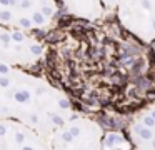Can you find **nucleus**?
Instances as JSON below:
<instances>
[{
	"instance_id": "1",
	"label": "nucleus",
	"mask_w": 155,
	"mask_h": 150,
	"mask_svg": "<svg viewBox=\"0 0 155 150\" xmlns=\"http://www.w3.org/2000/svg\"><path fill=\"white\" fill-rule=\"evenodd\" d=\"M77 20L65 43L72 62L70 97L90 108L132 117L155 100V55L118 22L115 12L98 20Z\"/></svg>"
},
{
	"instance_id": "2",
	"label": "nucleus",
	"mask_w": 155,
	"mask_h": 150,
	"mask_svg": "<svg viewBox=\"0 0 155 150\" xmlns=\"http://www.w3.org/2000/svg\"><path fill=\"white\" fill-rule=\"evenodd\" d=\"M74 100L62 87L30 68L0 62V118H12L50 138L75 115Z\"/></svg>"
},
{
	"instance_id": "3",
	"label": "nucleus",
	"mask_w": 155,
	"mask_h": 150,
	"mask_svg": "<svg viewBox=\"0 0 155 150\" xmlns=\"http://www.w3.org/2000/svg\"><path fill=\"white\" fill-rule=\"evenodd\" d=\"M47 55V45L35 32L0 25V62L32 68Z\"/></svg>"
},
{
	"instance_id": "4",
	"label": "nucleus",
	"mask_w": 155,
	"mask_h": 150,
	"mask_svg": "<svg viewBox=\"0 0 155 150\" xmlns=\"http://www.w3.org/2000/svg\"><path fill=\"white\" fill-rule=\"evenodd\" d=\"M104 127L84 113H75L48 138L50 148L57 150H98L102 148Z\"/></svg>"
},
{
	"instance_id": "5",
	"label": "nucleus",
	"mask_w": 155,
	"mask_h": 150,
	"mask_svg": "<svg viewBox=\"0 0 155 150\" xmlns=\"http://www.w3.org/2000/svg\"><path fill=\"white\" fill-rule=\"evenodd\" d=\"M115 15L132 35L145 43L155 42V0H122Z\"/></svg>"
},
{
	"instance_id": "6",
	"label": "nucleus",
	"mask_w": 155,
	"mask_h": 150,
	"mask_svg": "<svg viewBox=\"0 0 155 150\" xmlns=\"http://www.w3.org/2000/svg\"><path fill=\"white\" fill-rule=\"evenodd\" d=\"M2 150H47L50 142L32 127L12 118H0Z\"/></svg>"
},
{
	"instance_id": "7",
	"label": "nucleus",
	"mask_w": 155,
	"mask_h": 150,
	"mask_svg": "<svg viewBox=\"0 0 155 150\" xmlns=\"http://www.w3.org/2000/svg\"><path fill=\"white\" fill-rule=\"evenodd\" d=\"M30 32H45L55 25L58 18V0H12Z\"/></svg>"
},
{
	"instance_id": "8",
	"label": "nucleus",
	"mask_w": 155,
	"mask_h": 150,
	"mask_svg": "<svg viewBox=\"0 0 155 150\" xmlns=\"http://www.w3.org/2000/svg\"><path fill=\"white\" fill-rule=\"evenodd\" d=\"M58 3L74 18L80 20H98L110 13L105 10L102 0H58Z\"/></svg>"
},
{
	"instance_id": "9",
	"label": "nucleus",
	"mask_w": 155,
	"mask_h": 150,
	"mask_svg": "<svg viewBox=\"0 0 155 150\" xmlns=\"http://www.w3.org/2000/svg\"><path fill=\"white\" fill-rule=\"evenodd\" d=\"M0 25L14 27V28H20V30H28L25 20L22 18L18 10L14 7L12 0H0Z\"/></svg>"
},
{
	"instance_id": "10",
	"label": "nucleus",
	"mask_w": 155,
	"mask_h": 150,
	"mask_svg": "<svg viewBox=\"0 0 155 150\" xmlns=\"http://www.w3.org/2000/svg\"><path fill=\"white\" fill-rule=\"evenodd\" d=\"M102 148L107 150H118V148H132V142L128 140L127 135L120 130H110V132L104 133V140H102Z\"/></svg>"
}]
</instances>
